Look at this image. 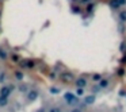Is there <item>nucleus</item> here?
Segmentation results:
<instances>
[{
	"label": "nucleus",
	"mask_w": 126,
	"mask_h": 112,
	"mask_svg": "<svg viewBox=\"0 0 126 112\" xmlns=\"http://www.w3.org/2000/svg\"><path fill=\"white\" fill-rule=\"evenodd\" d=\"M12 61H14V62H19V61H20L19 55H16V54H12Z\"/></svg>",
	"instance_id": "obj_16"
},
{
	"label": "nucleus",
	"mask_w": 126,
	"mask_h": 112,
	"mask_svg": "<svg viewBox=\"0 0 126 112\" xmlns=\"http://www.w3.org/2000/svg\"><path fill=\"white\" fill-rule=\"evenodd\" d=\"M119 3H121V6H123L126 3V0H119Z\"/></svg>",
	"instance_id": "obj_27"
},
{
	"label": "nucleus",
	"mask_w": 126,
	"mask_h": 112,
	"mask_svg": "<svg viewBox=\"0 0 126 112\" xmlns=\"http://www.w3.org/2000/svg\"><path fill=\"white\" fill-rule=\"evenodd\" d=\"M80 1H81L83 4H87V3H90L91 0H80Z\"/></svg>",
	"instance_id": "obj_26"
},
{
	"label": "nucleus",
	"mask_w": 126,
	"mask_h": 112,
	"mask_svg": "<svg viewBox=\"0 0 126 112\" xmlns=\"http://www.w3.org/2000/svg\"><path fill=\"white\" fill-rule=\"evenodd\" d=\"M49 112H61V109H60V108H57V107H56V108H52V109H50Z\"/></svg>",
	"instance_id": "obj_20"
},
{
	"label": "nucleus",
	"mask_w": 126,
	"mask_h": 112,
	"mask_svg": "<svg viewBox=\"0 0 126 112\" xmlns=\"http://www.w3.org/2000/svg\"><path fill=\"white\" fill-rule=\"evenodd\" d=\"M110 7H111V8H114V10L119 8V7H121L119 0H110Z\"/></svg>",
	"instance_id": "obj_6"
},
{
	"label": "nucleus",
	"mask_w": 126,
	"mask_h": 112,
	"mask_svg": "<svg viewBox=\"0 0 126 112\" xmlns=\"http://www.w3.org/2000/svg\"><path fill=\"white\" fill-rule=\"evenodd\" d=\"M15 77H16L18 80H22L23 78V73L20 70H16V72H15Z\"/></svg>",
	"instance_id": "obj_11"
},
{
	"label": "nucleus",
	"mask_w": 126,
	"mask_h": 112,
	"mask_svg": "<svg viewBox=\"0 0 126 112\" xmlns=\"http://www.w3.org/2000/svg\"><path fill=\"white\" fill-rule=\"evenodd\" d=\"M26 66H29V68H31V66H34V62H31V61H29V62H26L25 63Z\"/></svg>",
	"instance_id": "obj_22"
},
{
	"label": "nucleus",
	"mask_w": 126,
	"mask_h": 112,
	"mask_svg": "<svg viewBox=\"0 0 126 112\" xmlns=\"http://www.w3.org/2000/svg\"><path fill=\"white\" fill-rule=\"evenodd\" d=\"M58 92H60L58 88H50V93H53V95H57Z\"/></svg>",
	"instance_id": "obj_15"
},
{
	"label": "nucleus",
	"mask_w": 126,
	"mask_h": 112,
	"mask_svg": "<svg viewBox=\"0 0 126 112\" xmlns=\"http://www.w3.org/2000/svg\"><path fill=\"white\" fill-rule=\"evenodd\" d=\"M37 96H38V93H37L35 90H31V92H29V100L34 101L37 99Z\"/></svg>",
	"instance_id": "obj_8"
},
{
	"label": "nucleus",
	"mask_w": 126,
	"mask_h": 112,
	"mask_svg": "<svg viewBox=\"0 0 126 112\" xmlns=\"http://www.w3.org/2000/svg\"><path fill=\"white\" fill-rule=\"evenodd\" d=\"M76 95L77 96H83V95H84V88H77V89H76Z\"/></svg>",
	"instance_id": "obj_12"
},
{
	"label": "nucleus",
	"mask_w": 126,
	"mask_h": 112,
	"mask_svg": "<svg viewBox=\"0 0 126 112\" xmlns=\"http://www.w3.org/2000/svg\"><path fill=\"white\" fill-rule=\"evenodd\" d=\"M0 15H1V12H0Z\"/></svg>",
	"instance_id": "obj_29"
},
{
	"label": "nucleus",
	"mask_w": 126,
	"mask_h": 112,
	"mask_svg": "<svg viewBox=\"0 0 126 112\" xmlns=\"http://www.w3.org/2000/svg\"><path fill=\"white\" fill-rule=\"evenodd\" d=\"M92 78H94V81H99V80L102 78V76H100V74H94Z\"/></svg>",
	"instance_id": "obj_17"
},
{
	"label": "nucleus",
	"mask_w": 126,
	"mask_h": 112,
	"mask_svg": "<svg viewBox=\"0 0 126 112\" xmlns=\"http://www.w3.org/2000/svg\"><path fill=\"white\" fill-rule=\"evenodd\" d=\"M121 62H122V63H126V55H123V57L121 58Z\"/></svg>",
	"instance_id": "obj_24"
},
{
	"label": "nucleus",
	"mask_w": 126,
	"mask_h": 112,
	"mask_svg": "<svg viewBox=\"0 0 126 112\" xmlns=\"http://www.w3.org/2000/svg\"><path fill=\"white\" fill-rule=\"evenodd\" d=\"M75 84H76V88H84V87H87V78L79 77V78H76Z\"/></svg>",
	"instance_id": "obj_4"
},
{
	"label": "nucleus",
	"mask_w": 126,
	"mask_h": 112,
	"mask_svg": "<svg viewBox=\"0 0 126 112\" xmlns=\"http://www.w3.org/2000/svg\"><path fill=\"white\" fill-rule=\"evenodd\" d=\"M121 51H123V53L126 51V43H125V42H122V43H121Z\"/></svg>",
	"instance_id": "obj_18"
},
{
	"label": "nucleus",
	"mask_w": 126,
	"mask_h": 112,
	"mask_svg": "<svg viewBox=\"0 0 126 112\" xmlns=\"http://www.w3.org/2000/svg\"><path fill=\"white\" fill-rule=\"evenodd\" d=\"M12 89H14V87H8V85H6V87H3L1 89H0V97H7L8 99L10 93L12 92Z\"/></svg>",
	"instance_id": "obj_1"
},
{
	"label": "nucleus",
	"mask_w": 126,
	"mask_h": 112,
	"mask_svg": "<svg viewBox=\"0 0 126 112\" xmlns=\"http://www.w3.org/2000/svg\"><path fill=\"white\" fill-rule=\"evenodd\" d=\"M0 105L1 107L7 105V97H0Z\"/></svg>",
	"instance_id": "obj_13"
},
{
	"label": "nucleus",
	"mask_w": 126,
	"mask_h": 112,
	"mask_svg": "<svg viewBox=\"0 0 126 112\" xmlns=\"http://www.w3.org/2000/svg\"><path fill=\"white\" fill-rule=\"evenodd\" d=\"M98 82H99V88H106L109 85V80H106V78H100Z\"/></svg>",
	"instance_id": "obj_7"
},
{
	"label": "nucleus",
	"mask_w": 126,
	"mask_h": 112,
	"mask_svg": "<svg viewBox=\"0 0 126 112\" xmlns=\"http://www.w3.org/2000/svg\"><path fill=\"white\" fill-rule=\"evenodd\" d=\"M72 12H76V14H79V12H80V8H79L77 6H75L73 8H72Z\"/></svg>",
	"instance_id": "obj_19"
},
{
	"label": "nucleus",
	"mask_w": 126,
	"mask_h": 112,
	"mask_svg": "<svg viewBox=\"0 0 126 112\" xmlns=\"http://www.w3.org/2000/svg\"><path fill=\"white\" fill-rule=\"evenodd\" d=\"M20 90H22V92H26V90H27V87H26V85H23V87H20Z\"/></svg>",
	"instance_id": "obj_23"
},
{
	"label": "nucleus",
	"mask_w": 126,
	"mask_h": 112,
	"mask_svg": "<svg viewBox=\"0 0 126 112\" xmlns=\"http://www.w3.org/2000/svg\"><path fill=\"white\" fill-rule=\"evenodd\" d=\"M71 112H83V111H81V109H79V108H73Z\"/></svg>",
	"instance_id": "obj_25"
},
{
	"label": "nucleus",
	"mask_w": 126,
	"mask_h": 112,
	"mask_svg": "<svg viewBox=\"0 0 126 112\" xmlns=\"http://www.w3.org/2000/svg\"><path fill=\"white\" fill-rule=\"evenodd\" d=\"M0 58H1V60H6L7 58V53L4 49H0Z\"/></svg>",
	"instance_id": "obj_10"
},
{
	"label": "nucleus",
	"mask_w": 126,
	"mask_h": 112,
	"mask_svg": "<svg viewBox=\"0 0 126 112\" xmlns=\"http://www.w3.org/2000/svg\"><path fill=\"white\" fill-rule=\"evenodd\" d=\"M117 74H118L119 77H122L123 74H125V69H123V68H119V69L117 70Z\"/></svg>",
	"instance_id": "obj_14"
},
{
	"label": "nucleus",
	"mask_w": 126,
	"mask_h": 112,
	"mask_svg": "<svg viewBox=\"0 0 126 112\" xmlns=\"http://www.w3.org/2000/svg\"><path fill=\"white\" fill-rule=\"evenodd\" d=\"M38 112H45V111H44V109H39V111H38Z\"/></svg>",
	"instance_id": "obj_28"
},
{
	"label": "nucleus",
	"mask_w": 126,
	"mask_h": 112,
	"mask_svg": "<svg viewBox=\"0 0 126 112\" xmlns=\"http://www.w3.org/2000/svg\"><path fill=\"white\" fill-rule=\"evenodd\" d=\"M95 95H90V96H87V97L84 99V104L85 105H91V104H94L95 103Z\"/></svg>",
	"instance_id": "obj_5"
},
{
	"label": "nucleus",
	"mask_w": 126,
	"mask_h": 112,
	"mask_svg": "<svg viewBox=\"0 0 126 112\" xmlns=\"http://www.w3.org/2000/svg\"><path fill=\"white\" fill-rule=\"evenodd\" d=\"M64 97H65V100L68 101L71 105H76V104H77V100H76V97H75L73 93L68 92V93H65V96H64Z\"/></svg>",
	"instance_id": "obj_3"
},
{
	"label": "nucleus",
	"mask_w": 126,
	"mask_h": 112,
	"mask_svg": "<svg viewBox=\"0 0 126 112\" xmlns=\"http://www.w3.org/2000/svg\"><path fill=\"white\" fill-rule=\"evenodd\" d=\"M119 20L121 22H126V10L119 12Z\"/></svg>",
	"instance_id": "obj_9"
},
{
	"label": "nucleus",
	"mask_w": 126,
	"mask_h": 112,
	"mask_svg": "<svg viewBox=\"0 0 126 112\" xmlns=\"http://www.w3.org/2000/svg\"><path fill=\"white\" fill-rule=\"evenodd\" d=\"M94 7H95L94 4H90V6H88V8H87V11H88V12H91V11L94 10Z\"/></svg>",
	"instance_id": "obj_21"
},
{
	"label": "nucleus",
	"mask_w": 126,
	"mask_h": 112,
	"mask_svg": "<svg viewBox=\"0 0 126 112\" xmlns=\"http://www.w3.org/2000/svg\"><path fill=\"white\" fill-rule=\"evenodd\" d=\"M60 78L65 82H71V81H73V74H72L71 72H63V73L60 74Z\"/></svg>",
	"instance_id": "obj_2"
}]
</instances>
